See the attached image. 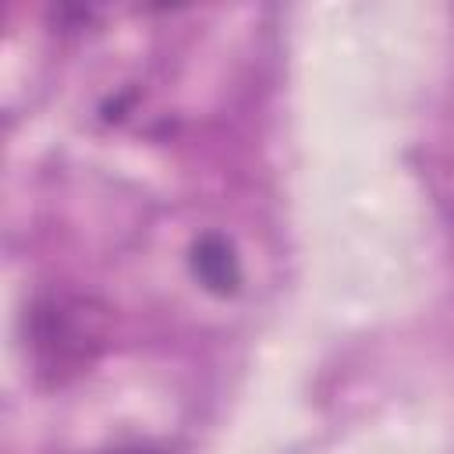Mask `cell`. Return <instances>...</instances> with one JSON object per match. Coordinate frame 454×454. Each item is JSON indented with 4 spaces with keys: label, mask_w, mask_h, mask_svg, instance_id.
Returning a JSON list of instances; mask_svg holds the SVG:
<instances>
[{
    "label": "cell",
    "mask_w": 454,
    "mask_h": 454,
    "mask_svg": "<svg viewBox=\"0 0 454 454\" xmlns=\"http://www.w3.org/2000/svg\"><path fill=\"white\" fill-rule=\"evenodd\" d=\"M110 309L85 294H50L28 312V351L35 372L50 383H67L106 351Z\"/></svg>",
    "instance_id": "6da1fadb"
},
{
    "label": "cell",
    "mask_w": 454,
    "mask_h": 454,
    "mask_svg": "<svg viewBox=\"0 0 454 454\" xmlns=\"http://www.w3.org/2000/svg\"><path fill=\"white\" fill-rule=\"evenodd\" d=\"M192 270L202 280V287L216 291V294H231L241 284V266L234 255V245L220 234H206L195 241L192 248Z\"/></svg>",
    "instance_id": "7a4b0ae2"
}]
</instances>
